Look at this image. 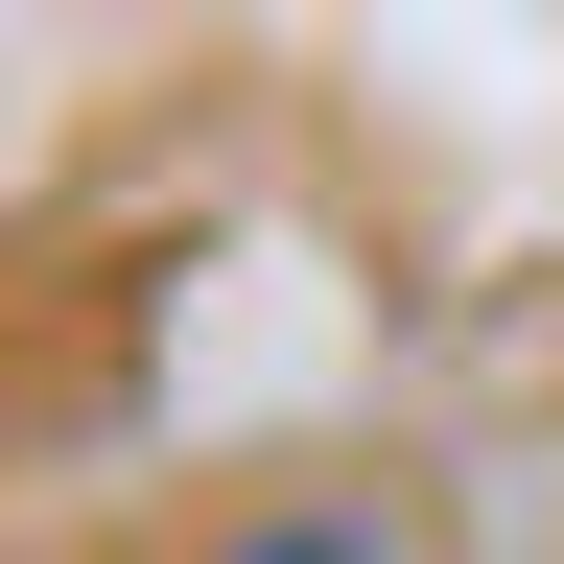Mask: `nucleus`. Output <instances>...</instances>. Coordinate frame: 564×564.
Instances as JSON below:
<instances>
[{
	"label": "nucleus",
	"instance_id": "nucleus-1",
	"mask_svg": "<svg viewBox=\"0 0 564 564\" xmlns=\"http://www.w3.org/2000/svg\"><path fill=\"white\" fill-rule=\"evenodd\" d=\"M236 564H377V541H352V518H282V541H236Z\"/></svg>",
	"mask_w": 564,
	"mask_h": 564
}]
</instances>
